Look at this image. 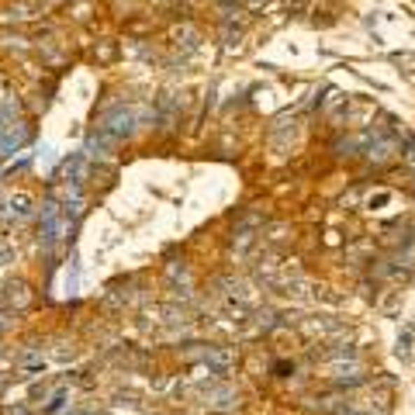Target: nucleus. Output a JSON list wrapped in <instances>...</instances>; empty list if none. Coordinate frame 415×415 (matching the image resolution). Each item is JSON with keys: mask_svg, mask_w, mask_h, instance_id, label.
Wrapping results in <instances>:
<instances>
[{"mask_svg": "<svg viewBox=\"0 0 415 415\" xmlns=\"http://www.w3.org/2000/svg\"><path fill=\"white\" fill-rule=\"evenodd\" d=\"M409 163H412V167H415V149H412V153H409Z\"/></svg>", "mask_w": 415, "mask_h": 415, "instance_id": "3", "label": "nucleus"}, {"mask_svg": "<svg viewBox=\"0 0 415 415\" xmlns=\"http://www.w3.org/2000/svg\"><path fill=\"white\" fill-rule=\"evenodd\" d=\"M398 153H402V142H398V139H384V135H377L374 146L367 149V160L381 167V163H391Z\"/></svg>", "mask_w": 415, "mask_h": 415, "instance_id": "1", "label": "nucleus"}, {"mask_svg": "<svg viewBox=\"0 0 415 415\" xmlns=\"http://www.w3.org/2000/svg\"><path fill=\"white\" fill-rule=\"evenodd\" d=\"M7 208H10V218H14V222H21V218H28V197H24V194H17V197H10V201H7Z\"/></svg>", "mask_w": 415, "mask_h": 415, "instance_id": "2", "label": "nucleus"}]
</instances>
